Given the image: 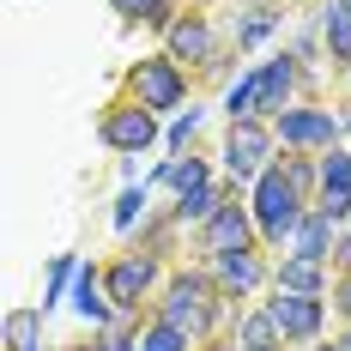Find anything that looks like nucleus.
<instances>
[{"label":"nucleus","instance_id":"obj_1","mask_svg":"<svg viewBox=\"0 0 351 351\" xmlns=\"http://www.w3.org/2000/svg\"><path fill=\"white\" fill-rule=\"evenodd\" d=\"M303 188H297V176L285 170V164H267L261 170V182H254V224H261V243L285 248L291 237H297V224L309 218L303 212Z\"/></svg>","mask_w":351,"mask_h":351},{"label":"nucleus","instance_id":"obj_2","mask_svg":"<svg viewBox=\"0 0 351 351\" xmlns=\"http://www.w3.org/2000/svg\"><path fill=\"white\" fill-rule=\"evenodd\" d=\"M128 97H134L140 109H152V115L182 109V97H188V73H182V61H176V55H152V61H140V67L128 73Z\"/></svg>","mask_w":351,"mask_h":351},{"label":"nucleus","instance_id":"obj_3","mask_svg":"<svg viewBox=\"0 0 351 351\" xmlns=\"http://www.w3.org/2000/svg\"><path fill=\"white\" fill-rule=\"evenodd\" d=\"M218 309H224V291H212L206 279H176L158 321H170V327H182V333H206L212 321H218Z\"/></svg>","mask_w":351,"mask_h":351},{"label":"nucleus","instance_id":"obj_4","mask_svg":"<svg viewBox=\"0 0 351 351\" xmlns=\"http://www.w3.org/2000/svg\"><path fill=\"white\" fill-rule=\"evenodd\" d=\"M273 128L267 121H230V134H224V170L230 182H261L267 170V158H273Z\"/></svg>","mask_w":351,"mask_h":351},{"label":"nucleus","instance_id":"obj_5","mask_svg":"<svg viewBox=\"0 0 351 351\" xmlns=\"http://www.w3.org/2000/svg\"><path fill=\"white\" fill-rule=\"evenodd\" d=\"M339 115L333 109H285V115H273V134H279L285 145H297V152H333V140H339Z\"/></svg>","mask_w":351,"mask_h":351},{"label":"nucleus","instance_id":"obj_6","mask_svg":"<svg viewBox=\"0 0 351 351\" xmlns=\"http://www.w3.org/2000/svg\"><path fill=\"white\" fill-rule=\"evenodd\" d=\"M152 140H158V115H152V109H140L134 97H121V104L104 109V145L128 152V158H140Z\"/></svg>","mask_w":351,"mask_h":351},{"label":"nucleus","instance_id":"obj_7","mask_svg":"<svg viewBox=\"0 0 351 351\" xmlns=\"http://www.w3.org/2000/svg\"><path fill=\"white\" fill-rule=\"evenodd\" d=\"M267 315H273V327H279L285 346H309L321 333V321H327V303L321 297H297V291H279L273 303H267Z\"/></svg>","mask_w":351,"mask_h":351},{"label":"nucleus","instance_id":"obj_8","mask_svg":"<svg viewBox=\"0 0 351 351\" xmlns=\"http://www.w3.org/2000/svg\"><path fill=\"white\" fill-rule=\"evenodd\" d=\"M104 285H109V297H115V309H134L145 291L158 285V261H152V254H121L104 273Z\"/></svg>","mask_w":351,"mask_h":351},{"label":"nucleus","instance_id":"obj_9","mask_svg":"<svg viewBox=\"0 0 351 351\" xmlns=\"http://www.w3.org/2000/svg\"><path fill=\"white\" fill-rule=\"evenodd\" d=\"M254 206H218L206 218V248L212 254H237V248H248L254 243Z\"/></svg>","mask_w":351,"mask_h":351},{"label":"nucleus","instance_id":"obj_10","mask_svg":"<svg viewBox=\"0 0 351 351\" xmlns=\"http://www.w3.org/2000/svg\"><path fill=\"white\" fill-rule=\"evenodd\" d=\"M170 55H176V61H194V67L218 61V36H212V25L200 19V12H188V19H176V25H170Z\"/></svg>","mask_w":351,"mask_h":351},{"label":"nucleus","instance_id":"obj_11","mask_svg":"<svg viewBox=\"0 0 351 351\" xmlns=\"http://www.w3.org/2000/svg\"><path fill=\"white\" fill-rule=\"evenodd\" d=\"M297 61H303V55H273V61H261V115H285V109H291Z\"/></svg>","mask_w":351,"mask_h":351},{"label":"nucleus","instance_id":"obj_12","mask_svg":"<svg viewBox=\"0 0 351 351\" xmlns=\"http://www.w3.org/2000/svg\"><path fill=\"white\" fill-rule=\"evenodd\" d=\"M73 309L91 321V327H115V297H109L104 273H91V267H79V279H73Z\"/></svg>","mask_w":351,"mask_h":351},{"label":"nucleus","instance_id":"obj_13","mask_svg":"<svg viewBox=\"0 0 351 351\" xmlns=\"http://www.w3.org/2000/svg\"><path fill=\"white\" fill-rule=\"evenodd\" d=\"M261 279H267V267H261V254H254V248H237V254H218V285H224V291L248 297V291H254Z\"/></svg>","mask_w":351,"mask_h":351},{"label":"nucleus","instance_id":"obj_14","mask_svg":"<svg viewBox=\"0 0 351 351\" xmlns=\"http://www.w3.org/2000/svg\"><path fill=\"white\" fill-rule=\"evenodd\" d=\"M333 230H339V224H333L321 206H309V218H303V224H297V237H291V254L327 261V254H333Z\"/></svg>","mask_w":351,"mask_h":351},{"label":"nucleus","instance_id":"obj_15","mask_svg":"<svg viewBox=\"0 0 351 351\" xmlns=\"http://www.w3.org/2000/svg\"><path fill=\"white\" fill-rule=\"evenodd\" d=\"M237 346L243 351H279L285 339H279V327H273L267 309H243V315H237Z\"/></svg>","mask_w":351,"mask_h":351},{"label":"nucleus","instance_id":"obj_16","mask_svg":"<svg viewBox=\"0 0 351 351\" xmlns=\"http://www.w3.org/2000/svg\"><path fill=\"white\" fill-rule=\"evenodd\" d=\"M158 182L176 188V200H188L194 188H206V182H212V170H206V158H170V164L158 170Z\"/></svg>","mask_w":351,"mask_h":351},{"label":"nucleus","instance_id":"obj_17","mask_svg":"<svg viewBox=\"0 0 351 351\" xmlns=\"http://www.w3.org/2000/svg\"><path fill=\"white\" fill-rule=\"evenodd\" d=\"M224 115L230 121H261V67H248L230 91H224Z\"/></svg>","mask_w":351,"mask_h":351},{"label":"nucleus","instance_id":"obj_18","mask_svg":"<svg viewBox=\"0 0 351 351\" xmlns=\"http://www.w3.org/2000/svg\"><path fill=\"white\" fill-rule=\"evenodd\" d=\"M321 36H327V55L351 67V0H333V6H327V19H321Z\"/></svg>","mask_w":351,"mask_h":351},{"label":"nucleus","instance_id":"obj_19","mask_svg":"<svg viewBox=\"0 0 351 351\" xmlns=\"http://www.w3.org/2000/svg\"><path fill=\"white\" fill-rule=\"evenodd\" d=\"M321 267H327V261L291 254V261L279 267V291H297V297H321Z\"/></svg>","mask_w":351,"mask_h":351},{"label":"nucleus","instance_id":"obj_20","mask_svg":"<svg viewBox=\"0 0 351 351\" xmlns=\"http://www.w3.org/2000/svg\"><path fill=\"white\" fill-rule=\"evenodd\" d=\"M6 351H43V309H12L6 315Z\"/></svg>","mask_w":351,"mask_h":351},{"label":"nucleus","instance_id":"obj_21","mask_svg":"<svg viewBox=\"0 0 351 351\" xmlns=\"http://www.w3.org/2000/svg\"><path fill=\"white\" fill-rule=\"evenodd\" d=\"M218 200H224V188H194V194H188V200H176V218H182V224H206L212 212H218Z\"/></svg>","mask_w":351,"mask_h":351},{"label":"nucleus","instance_id":"obj_22","mask_svg":"<svg viewBox=\"0 0 351 351\" xmlns=\"http://www.w3.org/2000/svg\"><path fill=\"white\" fill-rule=\"evenodd\" d=\"M73 279H79V261H73V254H55V273H49V285H43V309H55V303L67 297Z\"/></svg>","mask_w":351,"mask_h":351},{"label":"nucleus","instance_id":"obj_23","mask_svg":"<svg viewBox=\"0 0 351 351\" xmlns=\"http://www.w3.org/2000/svg\"><path fill=\"white\" fill-rule=\"evenodd\" d=\"M273 31H279V12L254 6V19H243V25H237V49H254L261 36H273Z\"/></svg>","mask_w":351,"mask_h":351},{"label":"nucleus","instance_id":"obj_24","mask_svg":"<svg viewBox=\"0 0 351 351\" xmlns=\"http://www.w3.org/2000/svg\"><path fill=\"white\" fill-rule=\"evenodd\" d=\"M188 346H194V333H182L170 321H152L145 327V351H188Z\"/></svg>","mask_w":351,"mask_h":351},{"label":"nucleus","instance_id":"obj_25","mask_svg":"<svg viewBox=\"0 0 351 351\" xmlns=\"http://www.w3.org/2000/svg\"><path fill=\"white\" fill-rule=\"evenodd\" d=\"M109 6H115V12H121V19H128V25H158V19H170V0H109Z\"/></svg>","mask_w":351,"mask_h":351},{"label":"nucleus","instance_id":"obj_26","mask_svg":"<svg viewBox=\"0 0 351 351\" xmlns=\"http://www.w3.org/2000/svg\"><path fill=\"white\" fill-rule=\"evenodd\" d=\"M140 212H145V188H128V194L115 200V230H134Z\"/></svg>","mask_w":351,"mask_h":351},{"label":"nucleus","instance_id":"obj_27","mask_svg":"<svg viewBox=\"0 0 351 351\" xmlns=\"http://www.w3.org/2000/svg\"><path fill=\"white\" fill-rule=\"evenodd\" d=\"M97 351H145V339L128 333V321H115V327H104V346H97Z\"/></svg>","mask_w":351,"mask_h":351},{"label":"nucleus","instance_id":"obj_28","mask_svg":"<svg viewBox=\"0 0 351 351\" xmlns=\"http://www.w3.org/2000/svg\"><path fill=\"white\" fill-rule=\"evenodd\" d=\"M194 134H200V109H188V115H176V121H170V145H176V152L194 140Z\"/></svg>","mask_w":351,"mask_h":351},{"label":"nucleus","instance_id":"obj_29","mask_svg":"<svg viewBox=\"0 0 351 351\" xmlns=\"http://www.w3.org/2000/svg\"><path fill=\"white\" fill-rule=\"evenodd\" d=\"M339 309H346V315H351V273H346V279H339Z\"/></svg>","mask_w":351,"mask_h":351},{"label":"nucleus","instance_id":"obj_30","mask_svg":"<svg viewBox=\"0 0 351 351\" xmlns=\"http://www.w3.org/2000/svg\"><path fill=\"white\" fill-rule=\"evenodd\" d=\"M206 351H243V346H206Z\"/></svg>","mask_w":351,"mask_h":351},{"label":"nucleus","instance_id":"obj_31","mask_svg":"<svg viewBox=\"0 0 351 351\" xmlns=\"http://www.w3.org/2000/svg\"><path fill=\"white\" fill-rule=\"evenodd\" d=\"M315 351H346V346H315Z\"/></svg>","mask_w":351,"mask_h":351},{"label":"nucleus","instance_id":"obj_32","mask_svg":"<svg viewBox=\"0 0 351 351\" xmlns=\"http://www.w3.org/2000/svg\"><path fill=\"white\" fill-rule=\"evenodd\" d=\"M339 346H346V351H351V333H346V339H339Z\"/></svg>","mask_w":351,"mask_h":351}]
</instances>
